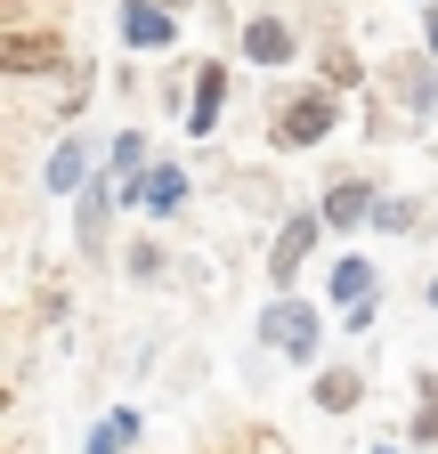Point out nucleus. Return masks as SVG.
Returning a JSON list of instances; mask_svg holds the SVG:
<instances>
[{
  "instance_id": "7ed1b4c3",
  "label": "nucleus",
  "mask_w": 438,
  "mask_h": 454,
  "mask_svg": "<svg viewBox=\"0 0 438 454\" xmlns=\"http://www.w3.org/2000/svg\"><path fill=\"white\" fill-rule=\"evenodd\" d=\"M260 333L277 340L293 365H309V357H317V309H309V301H277V309L260 317Z\"/></svg>"
},
{
  "instance_id": "f8f14e48",
  "label": "nucleus",
  "mask_w": 438,
  "mask_h": 454,
  "mask_svg": "<svg viewBox=\"0 0 438 454\" xmlns=\"http://www.w3.org/2000/svg\"><path fill=\"white\" fill-rule=\"evenodd\" d=\"M357 397H365V381H357V373H317V406H325V414H349Z\"/></svg>"
},
{
  "instance_id": "4468645a",
  "label": "nucleus",
  "mask_w": 438,
  "mask_h": 454,
  "mask_svg": "<svg viewBox=\"0 0 438 454\" xmlns=\"http://www.w3.org/2000/svg\"><path fill=\"white\" fill-rule=\"evenodd\" d=\"M130 438H138V414H106V422H98V438H90V454H122Z\"/></svg>"
},
{
  "instance_id": "f3484780",
  "label": "nucleus",
  "mask_w": 438,
  "mask_h": 454,
  "mask_svg": "<svg viewBox=\"0 0 438 454\" xmlns=\"http://www.w3.org/2000/svg\"><path fill=\"white\" fill-rule=\"evenodd\" d=\"M373 227H381V236H406V227H414V203L381 195V203H373Z\"/></svg>"
},
{
  "instance_id": "a211bd4d",
  "label": "nucleus",
  "mask_w": 438,
  "mask_h": 454,
  "mask_svg": "<svg viewBox=\"0 0 438 454\" xmlns=\"http://www.w3.org/2000/svg\"><path fill=\"white\" fill-rule=\"evenodd\" d=\"M414 446H438V406H422V414H414Z\"/></svg>"
},
{
  "instance_id": "4be33fe9",
  "label": "nucleus",
  "mask_w": 438,
  "mask_h": 454,
  "mask_svg": "<svg viewBox=\"0 0 438 454\" xmlns=\"http://www.w3.org/2000/svg\"><path fill=\"white\" fill-rule=\"evenodd\" d=\"M0 414H9V389H0Z\"/></svg>"
},
{
  "instance_id": "ddd939ff",
  "label": "nucleus",
  "mask_w": 438,
  "mask_h": 454,
  "mask_svg": "<svg viewBox=\"0 0 438 454\" xmlns=\"http://www.w3.org/2000/svg\"><path fill=\"white\" fill-rule=\"evenodd\" d=\"M82 179H90V162H82V138H66L58 154H49V187H58V195H74Z\"/></svg>"
},
{
  "instance_id": "423d86ee",
  "label": "nucleus",
  "mask_w": 438,
  "mask_h": 454,
  "mask_svg": "<svg viewBox=\"0 0 438 454\" xmlns=\"http://www.w3.org/2000/svg\"><path fill=\"white\" fill-rule=\"evenodd\" d=\"M122 203H138V211H154V219H162V211H179V203H187V179L162 162V170H146L138 187H122Z\"/></svg>"
},
{
  "instance_id": "2eb2a0df",
  "label": "nucleus",
  "mask_w": 438,
  "mask_h": 454,
  "mask_svg": "<svg viewBox=\"0 0 438 454\" xmlns=\"http://www.w3.org/2000/svg\"><path fill=\"white\" fill-rule=\"evenodd\" d=\"M138 170H146V138H138V130H122V138H114V179H122V187H138Z\"/></svg>"
},
{
  "instance_id": "412c9836",
  "label": "nucleus",
  "mask_w": 438,
  "mask_h": 454,
  "mask_svg": "<svg viewBox=\"0 0 438 454\" xmlns=\"http://www.w3.org/2000/svg\"><path fill=\"white\" fill-rule=\"evenodd\" d=\"M0 33H9V0H0Z\"/></svg>"
},
{
  "instance_id": "20e7f679",
  "label": "nucleus",
  "mask_w": 438,
  "mask_h": 454,
  "mask_svg": "<svg viewBox=\"0 0 438 454\" xmlns=\"http://www.w3.org/2000/svg\"><path fill=\"white\" fill-rule=\"evenodd\" d=\"M317 227H325L317 211H293V219L277 227V244H268V268H277V284H293V268H301L309 244H317Z\"/></svg>"
},
{
  "instance_id": "9b49d317",
  "label": "nucleus",
  "mask_w": 438,
  "mask_h": 454,
  "mask_svg": "<svg viewBox=\"0 0 438 454\" xmlns=\"http://www.w3.org/2000/svg\"><path fill=\"white\" fill-rule=\"evenodd\" d=\"M333 301L373 309V268H365V260H341V268H333Z\"/></svg>"
},
{
  "instance_id": "6e6552de",
  "label": "nucleus",
  "mask_w": 438,
  "mask_h": 454,
  "mask_svg": "<svg viewBox=\"0 0 438 454\" xmlns=\"http://www.w3.org/2000/svg\"><path fill=\"white\" fill-rule=\"evenodd\" d=\"M219 106H228V66H219V57H211V66L195 74V114H187V130H195V138H211Z\"/></svg>"
},
{
  "instance_id": "f03ea898",
  "label": "nucleus",
  "mask_w": 438,
  "mask_h": 454,
  "mask_svg": "<svg viewBox=\"0 0 438 454\" xmlns=\"http://www.w3.org/2000/svg\"><path fill=\"white\" fill-rule=\"evenodd\" d=\"M0 74H66V33L9 25V33H0Z\"/></svg>"
},
{
  "instance_id": "5701e85b",
  "label": "nucleus",
  "mask_w": 438,
  "mask_h": 454,
  "mask_svg": "<svg viewBox=\"0 0 438 454\" xmlns=\"http://www.w3.org/2000/svg\"><path fill=\"white\" fill-rule=\"evenodd\" d=\"M422 9H438V0H422Z\"/></svg>"
},
{
  "instance_id": "aec40b11",
  "label": "nucleus",
  "mask_w": 438,
  "mask_h": 454,
  "mask_svg": "<svg viewBox=\"0 0 438 454\" xmlns=\"http://www.w3.org/2000/svg\"><path fill=\"white\" fill-rule=\"evenodd\" d=\"M146 9H162V17H171V9H187V0H146Z\"/></svg>"
},
{
  "instance_id": "39448f33",
  "label": "nucleus",
  "mask_w": 438,
  "mask_h": 454,
  "mask_svg": "<svg viewBox=\"0 0 438 454\" xmlns=\"http://www.w3.org/2000/svg\"><path fill=\"white\" fill-rule=\"evenodd\" d=\"M373 203H381V195H373L365 179H333V187H325V203H317V219H325V227H341V236H349L357 219H373Z\"/></svg>"
},
{
  "instance_id": "6ab92c4d",
  "label": "nucleus",
  "mask_w": 438,
  "mask_h": 454,
  "mask_svg": "<svg viewBox=\"0 0 438 454\" xmlns=\"http://www.w3.org/2000/svg\"><path fill=\"white\" fill-rule=\"evenodd\" d=\"M422 49H430V57H438V9H430V17H422Z\"/></svg>"
},
{
  "instance_id": "9d476101",
  "label": "nucleus",
  "mask_w": 438,
  "mask_h": 454,
  "mask_svg": "<svg viewBox=\"0 0 438 454\" xmlns=\"http://www.w3.org/2000/svg\"><path fill=\"white\" fill-rule=\"evenodd\" d=\"M122 187H106V179H90L82 187V227H74V236H82V252H98V236H106V203H114Z\"/></svg>"
},
{
  "instance_id": "0eeeda50",
  "label": "nucleus",
  "mask_w": 438,
  "mask_h": 454,
  "mask_svg": "<svg viewBox=\"0 0 438 454\" xmlns=\"http://www.w3.org/2000/svg\"><path fill=\"white\" fill-rule=\"evenodd\" d=\"M244 57H252V66H285V57H293V25L285 17H252L244 25Z\"/></svg>"
},
{
  "instance_id": "f257e3e1",
  "label": "nucleus",
  "mask_w": 438,
  "mask_h": 454,
  "mask_svg": "<svg viewBox=\"0 0 438 454\" xmlns=\"http://www.w3.org/2000/svg\"><path fill=\"white\" fill-rule=\"evenodd\" d=\"M333 122H341L333 90H301V98H285L277 114H268V138H277V146H317Z\"/></svg>"
},
{
  "instance_id": "1a4fd4ad",
  "label": "nucleus",
  "mask_w": 438,
  "mask_h": 454,
  "mask_svg": "<svg viewBox=\"0 0 438 454\" xmlns=\"http://www.w3.org/2000/svg\"><path fill=\"white\" fill-rule=\"evenodd\" d=\"M171 17H162V9H146V0H130V9H122V41L130 49H171Z\"/></svg>"
},
{
  "instance_id": "dca6fc26",
  "label": "nucleus",
  "mask_w": 438,
  "mask_h": 454,
  "mask_svg": "<svg viewBox=\"0 0 438 454\" xmlns=\"http://www.w3.org/2000/svg\"><path fill=\"white\" fill-rule=\"evenodd\" d=\"M325 82H333V90H357V82H365V66H357L349 49H325Z\"/></svg>"
}]
</instances>
